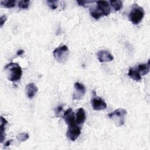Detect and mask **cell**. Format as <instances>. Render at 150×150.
Here are the masks:
<instances>
[{
	"mask_svg": "<svg viewBox=\"0 0 150 150\" xmlns=\"http://www.w3.org/2000/svg\"><path fill=\"white\" fill-rule=\"evenodd\" d=\"M128 75L130 78L135 81H140L142 79L141 76L137 68H131L129 69Z\"/></svg>",
	"mask_w": 150,
	"mask_h": 150,
	"instance_id": "13",
	"label": "cell"
},
{
	"mask_svg": "<svg viewBox=\"0 0 150 150\" xmlns=\"http://www.w3.org/2000/svg\"><path fill=\"white\" fill-rule=\"evenodd\" d=\"M69 53V50L66 45H62L55 49L53 52L54 58L60 63H63L67 60Z\"/></svg>",
	"mask_w": 150,
	"mask_h": 150,
	"instance_id": "3",
	"label": "cell"
},
{
	"mask_svg": "<svg viewBox=\"0 0 150 150\" xmlns=\"http://www.w3.org/2000/svg\"><path fill=\"white\" fill-rule=\"evenodd\" d=\"M74 90L73 94V100H81L83 98L86 93V87L81 83H74Z\"/></svg>",
	"mask_w": 150,
	"mask_h": 150,
	"instance_id": "6",
	"label": "cell"
},
{
	"mask_svg": "<svg viewBox=\"0 0 150 150\" xmlns=\"http://www.w3.org/2000/svg\"><path fill=\"white\" fill-rule=\"evenodd\" d=\"M29 134L28 133H25V132L19 133L16 135L17 139L21 142H24L26 141L28 139H29Z\"/></svg>",
	"mask_w": 150,
	"mask_h": 150,
	"instance_id": "19",
	"label": "cell"
},
{
	"mask_svg": "<svg viewBox=\"0 0 150 150\" xmlns=\"http://www.w3.org/2000/svg\"><path fill=\"white\" fill-rule=\"evenodd\" d=\"M109 2L111 6L116 11H120L122 8V2L121 1H110Z\"/></svg>",
	"mask_w": 150,
	"mask_h": 150,
	"instance_id": "16",
	"label": "cell"
},
{
	"mask_svg": "<svg viewBox=\"0 0 150 150\" xmlns=\"http://www.w3.org/2000/svg\"><path fill=\"white\" fill-rule=\"evenodd\" d=\"M30 1L29 0H22L18 2V6L21 9H27L29 7Z\"/></svg>",
	"mask_w": 150,
	"mask_h": 150,
	"instance_id": "20",
	"label": "cell"
},
{
	"mask_svg": "<svg viewBox=\"0 0 150 150\" xmlns=\"http://www.w3.org/2000/svg\"><path fill=\"white\" fill-rule=\"evenodd\" d=\"M11 141H12V140H9V141H7V142L5 143V145L6 146H8L9 145H10Z\"/></svg>",
	"mask_w": 150,
	"mask_h": 150,
	"instance_id": "26",
	"label": "cell"
},
{
	"mask_svg": "<svg viewBox=\"0 0 150 150\" xmlns=\"http://www.w3.org/2000/svg\"><path fill=\"white\" fill-rule=\"evenodd\" d=\"M7 20V17L5 15H4L2 16H1L0 18V25H1V27H2L3 26V25L5 23V22Z\"/></svg>",
	"mask_w": 150,
	"mask_h": 150,
	"instance_id": "24",
	"label": "cell"
},
{
	"mask_svg": "<svg viewBox=\"0 0 150 150\" xmlns=\"http://www.w3.org/2000/svg\"><path fill=\"white\" fill-rule=\"evenodd\" d=\"M127 113V111L125 109L118 108L110 113L108 116L112 120L117 127H120L124 124L125 116Z\"/></svg>",
	"mask_w": 150,
	"mask_h": 150,
	"instance_id": "4",
	"label": "cell"
},
{
	"mask_svg": "<svg viewBox=\"0 0 150 150\" xmlns=\"http://www.w3.org/2000/svg\"><path fill=\"white\" fill-rule=\"evenodd\" d=\"M23 53H24V50H18V52H17V53H16V54H17L18 56H21V55H22Z\"/></svg>",
	"mask_w": 150,
	"mask_h": 150,
	"instance_id": "25",
	"label": "cell"
},
{
	"mask_svg": "<svg viewBox=\"0 0 150 150\" xmlns=\"http://www.w3.org/2000/svg\"><path fill=\"white\" fill-rule=\"evenodd\" d=\"M5 70L8 79L9 81H17L21 79L22 75V70L18 63L11 62L5 66Z\"/></svg>",
	"mask_w": 150,
	"mask_h": 150,
	"instance_id": "1",
	"label": "cell"
},
{
	"mask_svg": "<svg viewBox=\"0 0 150 150\" xmlns=\"http://www.w3.org/2000/svg\"><path fill=\"white\" fill-rule=\"evenodd\" d=\"M96 9L103 15V16H108L111 12V8L109 2L106 1H97Z\"/></svg>",
	"mask_w": 150,
	"mask_h": 150,
	"instance_id": "7",
	"label": "cell"
},
{
	"mask_svg": "<svg viewBox=\"0 0 150 150\" xmlns=\"http://www.w3.org/2000/svg\"><path fill=\"white\" fill-rule=\"evenodd\" d=\"M81 134V128L77 125L76 124L68 125V128L66 132L67 138L72 141H76Z\"/></svg>",
	"mask_w": 150,
	"mask_h": 150,
	"instance_id": "5",
	"label": "cell"
},
{
	"mask_svg": "<svg viewBox=\"0 0 150 150\" xmlns=\"http://www.w3.org/2000/svg\"><path fill=\"white\" fill-rule=\"evenodd\" d=\"M145 12L142 7L139 6L137 4H134L132 9L130 11L128 18L129 21L134 25L139 24L144 16Z\"/></svg>",
	"mask_w": 150,
	"mask_h": 150,
	"instance_id": "2",
	"label": "cell"
},
{
	"mask_svg": "<svg viewBox=\"0 0 150 150\" xmlns=\"http://www.w3.org/2000/svg\"><path fill=\"white\" fill-rule=\"evenodd\" d=\"M47 3L49 7L52 9H55L57 8V3L58 1L56 0H48L47 1Z\"/></svg>",
	"mask_w": 150,
	"mask_h": 150,
	"instance_id": "21",
	"label": "cell"
},
{
	"mask_svg": "<svg viewBox=\"0 0 150 150\" xmlns=\"http://www.w3.org/2000/svg\"><path fill=\"white\" fill-rule=\"evenodd\" d=\"M25 89H26V95L28 97H29V98H32L38 91V88L37 86L33 83L28 84L26 86Z\"/></svg>",
	"mask_w": 150,
	"mask_h": 150,
	"instance_id": "11",
	"label": "cell"
},
{
	"mask_svg": "<svg viewBox=\"0 0 150 150\" xmlns=\"http://www.w3.org/2000/svg\"><path fill=\"white\" fill-rule=\"evenodd\" d=\"M1 4L6 8H13L15 6L16 4V1H1Z\"/></svg>",
	"mask_w": 150,
	"mask_h": 150,
	"instance_id": "18",
	"label": "cell"
},
{
	"mask_svg": "<svg viewBox=\"0 0 150 150\" xmlns=\"http://www.w3.org/2000/svg\"><path fill=\"white\" fill-rule=\"evenodd\" d=\"M86 116L84 110L83 108H80L78 109L76 113V122L77 124H82L86 121Z\"/></svg>",
	"mask_w": 150,
	"mask_h": 150,
	"instance_id": "12",
	"label": "cell"
},
{
	"mask_svg": "<svg viewBox=\"0 0 150 150\" xmlns=\"http://www.w3.org/2000/svg\"><path fill=\"white\" fill-rule=\"evenodd\" d=\"M63 118L68 125H71L76 124L75 115L71 108L67 109L63 114Z\"/></svg>",
	"mask_w": 150,
	"mask_h": 150,
	"instance_id": "10",
	"label": "cell"
},
{
	"mask_svg": "<svg viewBox=\"0 0 150 150\" xmlns=\"http://www.w3.org/2000/svg\"><path fill=\"white\" fill-rule=\"evenodd\" d=\"M8 124V121L6 120L5 118L2 116L1 117V125H0V139L1 142H2L4 139L5 138V125Z\"/></svg>",
	"mask_w": 150,
	"mask_h": 150,
	"instance_id": "15",
	"label": "cell"
},
{
	"mask_svg": "<svg viewBox=\"0 0 150 150\" xmlns=\"http://www.w3.org/2000/svg\"><path fill=\"white\" fill-rule=\"evenodd\" d=\"M90 13L91 16L95 19H98L103 16V15L96 8L90 9Z\"/></svg>",
	"mask_w": 150,
	"mask_h": 150,
	"instance_id": "17",
	"label": "cell"
},
{
	"mask_svg": "<svg viewBox=\"0 0 150 150\" xmlns=\"http://www.w3.org/2000/svg\"><path fill=\"white\" fill-rule=\"evenodd\" d=\"M77 2L78 4L79 5L83 6V7H87V5L91 3H93L94 2V1H77Z\"/></svg>",
	"mask_w": 150,
	"mask_h": 150,
	"instance_id": "22",
	"label": "cell"
},
{
	"mask_svg": "<svg viewBox=\"0 0 150 150\" xmlns=\"http://www.w3.org/2000/svg\"><path fill=\"white\" fill-rule=\"evenodd\" d=\"M149 60L146 64H140L138 66L137 69L141 76H145L149 72Z\"/></svg>",
	"mask_w": 150,
	"mask_h": 150,
	"instance_id": "14",
	"label": "cell"
},
{
	"mask_svg": "<svg viewBox=\"0 0 150 150\" xmlns=\"http://www.w3.org/2000/svg\"><path fill=\"white\" fill-rule=\"evenodd\" d=\"M63 111V106H59L56 109V115L57 117H59Z\"/></svg>",
	"mask_w": 150,
	"mask_h": 150,
	"instance_id": "23",
	"label": "cell"
},
{
	"mask_svg": "<svg viewBox=\"0 0 150 150\" xmlns=\"http://www.w3.org/2000/svg\"><path fill=\"white\" fill-rule=\"evenodd\" d=\"M97 57L98 61L101 63L110 62L114 59L113 56L109 51L105 50H101L97 52Z\"/></svg>",
	"mask_w": 150,
	"mask_h": 150,
	"instance_id": "9",
	"label": "cell"
},
{
	"mask_svg": "<svg viewBox=\"0 0 150 150\" xmlns=\"http://www.w3.org/2000/svg\"><path fill=\"white\" fill-rule=\"evenodd\" d=\"M92 107L94 110H101L107 108L105 101L100 97H94L91 100Z\"/></svg>",
	"mask_w": 150,
	"mask_h": 150,
	"instance_id": "8",
	"label": "cell"
}]
</instances>
